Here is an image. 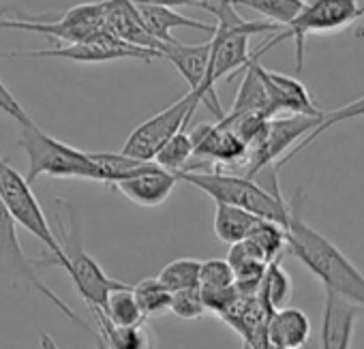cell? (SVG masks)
Here are the masks:
<instances>
[{"instance_id":"cell-19","label":"cell","mask_w":364,"mask_h":349,"mask_svg":"<svg viewBox=\"0 0 364 349\" xmlns=\"http://www.w3.org/2000/svg\"><path fill=\"white\" fill-rule=\"evenodd\" d=\"M313 326L304 311L296 306H283L270 313L266 321V340L281 347L302 349L311 338Z\"/></svg>"},{"instance_id":"cell-37","label":"cell","mask_w":364,"mask_h":349,"mask_svg":"<svg viewBox=\"0 0 364 349\" xmlns=\"http://www.w3.org/2000/svg\"><path fill=\"white\" fill-rule=\"evenodd\" d=\"M95 340H97V349H109L107 343H105V338L99 332H95Z\"/></svg>"},{"instance_id":"cell-27","label":"cell","mask_w":364,"mask_h":349,"mask_svg":"<svg viewBox=\"0 0 364 349\" xmlns=\"http://www.w3.org/2000/svg\"><path fill=\"white\" fill-rule=\"evenodd\" d=\"M191 159H193V144L187 129H182L173 137H169L163 144V148L154 154V163L171 173L185 171L191 165Z\"/></svg>"},{"instance_id":"cell-25","label":"cell","mask_w":364,"mask_h":349,"mask_svg":"<svg viewBox=\"0 0 364 349\" xmlns=\"http://www.w3.org/2000/svg\"><path fill=\"white\" fill-rule=\"evenodd\" d=\"M360 116H364V97H360V99H355V101H351V103H347V105H343V107H336V109H332V112H323V116H321V122L304 137V139H300L277 165H274V169L279 171L285 163H289L294 156H298L306 146H311L319 135H323L328 129H332L334 124H338V122H345V120H353V118H360Z\"/></svg>"},{"instance_id":"cell-17","label":"cell","mask_w":364,"mask_h":349,"mask_svg":"<svg viewBox=\"0 0 364 349\" xmlns=\"http://www.w3.org/2000/svg\"><path fill=\"white\" fill-rule=\"evenodd\" d=\"M103 28L122 39L129 45L154 50L163 54V43H159L141 24L135 5L131 0H103Z\"/></svg>"},{"instance_id":"cell-22","label":"cell","mask_w":364,"mask_h":349,"mask_svg":"<svg viewBox=\"0 0 364 349\" xmlns=\"http://www.w3.org/2000/svg\"><path fill=\"white\" fill-rule=\"evenodd\" d=\"M95 319H97V332L105 338L109 349H152V336L144 323L131 326V328H120L114 326L101 308H90Z\"/></svg>"},{"instance_id":"cell-15","label":"cell","mask_w":364,"mask_h":349,"mask_svg":"<svg viewBox=\"0 0 364 349\" xmlns=\"http://www.w3.org/2000/svg\"><path fill=\"white\" fill-rule=\"evenodd\" d=\"M176 173L159 167L156 163L131 178H124V181H118L114 183L112 187L116 191H120L129 202L137 204V206H144V208H154V206H161L176 189Z\"/></svg>"},{"instance_id":"cell-33","label":"cell","mask_w":364,"mask_h":349,"mask_svg":"<svg viewBox=\"0 0 364 349\" xmlns=\"http://www.w3.org/2000/svg\"><path fill=\"white\" fill-rule=\"evenodd\" d=\"M0 58H11V54H0ZM0 109L5 114H9L14 120H18L20 124H31V116L26 114V109L20 105V101L11 95V90L0 82Z\"/></svg>"},{"instance_id":"cell-5","label":"cell","mask_w":364,"mask_h":349,"mask_svg":"<svg viewBox=\"0 0 364 349\" xmlns=\"http://www.w3.org/2000/svg\"><path fill=\"white\" fill-rule=\"evenodd\" d=\"M63 213L58 217V242L67 262L65 272L71 276L75 283L80 296L86 300L88 308H103L107 294L116 287H120V281H114L105 274V270L97 264L95 257H90L84 249V238H82V221L73 204L58 200L56 202Z\"/></svg>"},{"instance_id":"cell-18","label":"cell","mask_w":364,"mask_h":349,"mask_svg":"<svg viewBox=\"0 0 364 349\" xmlns=\"http://www.w3.org/2000/svg\"><path fill=\"white\" fill-rule=\"evenodd\" d=\"M135 5V11L144 24V28L163 45H176L178 39L171 35L178 28H191V31H202V33H215V24L208 22H200L193 18H187L178 14L176 9H167V7H156V5Z\"/></svg>"},{"instance_id":"cell-39","label":"cell","mask_w":364,"mask_h":349,"mask_svg":"<svg viewBox=\"0 0 364 349\" xmlns=\"http://www.w3.org/2000/svg\"><path fill=\"white\" fill-rule=\"evenodd\" d=\"M242 349H251V347H249V345H247V343H245V345H242Z\"/></svg>"},{"instance_id":"cell-30","label":"cell","mask_w":364,"mask_h":349,"mask_svg":"<svg viewBox=\"0 0 364 349\" xmlns=\"http://www.w3.org/2000/svg\"><path fill=\"white\" fill-rule=\"evenodd\" d=\"M200 270H202V262H200V259L182 257V259L169 262V264L159 272L156 279L173 294V291H182V289L200 287Z\"/></svg>"},{"instance_id":"cell-20","label":"cell","mask_w":364,"mask_h":349,"mask_svg":"<svg viewBox=\"0 0 364 349\" xmlns=\"http://www.w3.org/2000/svg\"><path fill=\"white\" fill-rule=\"evenodd\" d=\"M230 114H262L264 118H272L268 90L259 75V58L251 56V63L245 67V77Z\"/></svg>"},{"instance_id":"cell-29","label":"cell","mask_w":364,"mask_h":349,"mask_svg":"<svg viewBox=\"0 0 364 349\" xmlns=\"http://www.w3.org/2000/svg\"><path fill=\"white\" fill-rule=\"evenodd\" d=\"M247 240H251L262 251V255L268 264L274 259H281V255L287 251V230L281 227L279 223H272L266 219H259L255 223V227L251 230Z\"/></svg>"},{"instance_id":"cell-13","label":"cell","mask_w":364,"mask_h":349,"mask_svg":"<svg viewBox=\"0 0 364 349\" xmlns=\"http://www.w3.org/2000/svg\"><path fill=\"white\" fill-rule=\"evenodd\" d=\"M193 144V156L200 159V163L189 165L185 171H202L208 163L215 165H245L249 156V148L223 124H198L191 133Z\"/></svg>"},{"instance_id":"cell-10","label":"cell","mask_w":364,"mask_h":349,"mask_svg":"<svg viewBox=\"0 0 364 349\" xmlns=\"http://www.w3.org/2000/svg\"><path fill=\"white\" fill-rule=\"evenodd\" d=\"M24 56L26 58H60V60H71V63H86V65L88 63H112V60H122V58H139L146 63H150L154 58H163L161 52L129 45L105 28H101L97 35H92L86 41L67 43L60 48L43 50V52H31V54L14 52L11 54V58H24Z\"/></svg>"},{"instance_id":"cell-40","label":"cell","mask_w":364,"mask_h":349,"mask_svg":"<svg viewBox=\"0 0 364 349\" xmlns=\"http://www.w3.org/2000/svg\"><path fill=\"white\" fill-rule=\"evenodd\" d=\"M362 3H364V0H362Z\"/></svg>"},{"instance_id":"cell-24","label":"cell","mask_w":364,"mask_h":349,"mask_svg":"<svg viewBox=\"0 0 364 349\" xmlns=\"http://www.w3.org/2000/svg\"><path fill=\"white\" fill-rule=\"evenodd\" d=\"M101 311L114 326H120V328H131V326H139L146 321L135 300L133 285H127V283H122L120 287L107 294L105 306Z\"/></svg>"},{"instance_id":"cell-3","label":"cell","mask_w":364,"mask_h":349,"mask_svg":"<svg viewBox=\"0 0 364 349\" xmlns=\"http://www.w3.org/2000/svg\"><path fill=\"white\" fill-rule=\"evenodd\" d=\"M18 144L24 148V152L28 156V171L24 178L31 185L41 176L105 183V173L92 161L90 152L77 150V148L48 135L35 122L20 124Z\"/></svg>"},{"instance_id":"cell-23","label":"cell","mask_w":364,"mask_h":349,"mask_svg":"<svg viewBox=\"0 0 364 349\" xmlns=\"http://www.w3.org/2000/svg\"><path fill=\"white\" fill-rule=\"evenodd\" d=\"M259 221V217L236 208V206H228V204H217V213H215V234L221 242L225 245H236L247 240V236L251 234V230L255 227V223Z\"/></svg>"},{"instance_id":"cell-26","label":"cell","mask_w":364,"mask_h":349,"mask_svg":"<svg viewBox=\"0 0 364 349\" xmlns=\"http://www.w3.org/2000/svg\"><path fill=\"white\" fill-rule=\"evenodd\" d=\"M90 156L103 169L107 185L131 178V176H135V173L154 165V161H139V159L127 156L122 152H90Z\"/></svg>"},{"instance_id":"cell-34","label":"cell","mask_w":364,"mask_h":349,"mask_svg":"<svg viewBox=\"0 0 364 349\" xmlns=\"http://www.w3.org/2000/svg\"><path fill=\"white\" fill-rule=\"evenodd\" d=\"M131 3L137 5H156V7H167V9H176V7H193V9H202V11H213V7L217 5V0H131Z\"/></svg>"},{"instance_id":"cell-16","label":"cell","mask_w":364,"mask_h":349,"mask_svg":"<svg viewBox=\"0 0 364 349\" xmlns=\"http://www.w3.org/2000/svg\"><path fill=\"white\" fill-rule=\"evenodd\" d=\"M259 75H262L264 86L268 90L272 118L279 116L281 112L300 114V116H321L323 114L313 103V99H311V95L302 82H298L289 75H283V73L268 71L262 65H259Z\"/></svg>"},{"instance_id":"cell-2","label":"cell","mask_w":364,"mask_h":349,"mask_svg":"<svg viewBox=\"0 0 364 349\" xmlns=\"http://www.w3.org/2000/svg\"><path fill=\"white\" fill-rule=\"evenodd\" d=\"M176 178L182 183H189L196 189L210 195L217 204H228L242 208L259 219L279 223L287 230L289 223V208L283 200L281 191L272 193L253 178L236 176V173H225L219 169L208 171H178Z\"/></svg>"},{"instance_id":"cell-21","label":"cell","mask_w":364,"mask_h":349,"mask_svg":"<svg viewBox=\"0 0 364 349\" xmlns=\"http://www.w3.org/2000/svg\"><path fill=\"white\" fill-rule=\"evenodd\" d=\"M294 294V283L289 272L281 266V259H274L266 266V272L262 276V283L257 287V300L262 304V308L268 313H274L283 306H287V302L291 300Z\"/></svg>"},{"instance_id":"cell-14","label":"cell","mask_w":364,"mask_h":349,"mask_svg":"<svg viewBox=\"0 0 364 349\" xmlns=\"http://www.w3.org/2000/svg\"><path fill=\"white\" fill-rule=\"evenodd\" d=\"M362 313L364 311L360 306L326 289L319 347L321 349H351L355 321Z\"/></svg>"},{"instance_id":"cell-1","label":"cell","mask_w":364,"mask_h":349,"mask_svg":"<svg viewBox=\"0 0 364 349\" xmlns=\"http://www.w3.org/2000/svg\"><path fill=\"white\" fill-rule=\"evenodd\" d=\"M302 206L304 193L296 191L287 204V253L300 259L323 283V289L364 311V272L332 240L304 221Z\"/></svg>"},{"instance_id":"cell-8","label":"cell","mask_w":364,"mask_h":349,"mask_svg":"<svg viewBox=\"0 0 364 349\" xmlns=\"http://www.w3.org/2000/svg\"><path fill=\"white\" fill-rule=\"evenodd\" d=\"M103 28V0L101 3L77 5L65 11L58 20L37 18V16H14L0 20V31H26V33H43L56 37L67 43L86 41Z\"/></svg>"},{"instance_id":"cell-32","label":"cell","mask_w":364,"mask_h":349,"mask_svg":"<svg viewBox=\"0 0 364 349\" xmlns=\"http://www.w3.org/2000/svg\"><path fill=\"white\" fill-rule=\"evenodd\" d=\"M169 311L180 319H202L208 308L204 304L200 287H193V289L173 291L171 302H169Z\"/></svg>"},{"instance_id":"cell-38","label":"cell","mask_w":364,"mask_h":349,"mask_svg":"<svg viewBox=\"0 0 364 349\" xmlns=\"http://www.w3.org/2000/svg\"><path fill=\"white\" fill-rule=\"evenodd\" d=\"M262 349H291V347H281V345H272V343H266Z\"/></svg>"},{"instance_id":"cell-35","label":"cell","mask_w":364,"mask_h":349,"mask_svg":"<svg viewBox=\"0 0 364 349\" xmlns=\"http://www.w3.org/2000/svg\"><path fill=\"white\" fill-rule=\"evenodd\" d=\"M11 14H16V7L11 5V0H0V20L14 18ZM18 16V14H16Z\"/></svg>"},{"instance_id":"cell-28","label":"cell","mask_w":364,"mask_h":349,"mask_svg":"<svg viewBox=\"0 0 364 349\" xmlns=\"http://www.w3.org/2000/svg\"><path fill=\"white\" fill-rule=\"evenodd\" d=\"M230 3L259 14L266 22L279 28L287 26L302 9V0H230Z\"/></svg>"},{"instance_id":"cell-12","label":"cell","mask_w":364,"mask_h":349,"mask_svg":"<svg viewBox=\"0 0 364 349\" xmlns=\"http://www.w3.org/2000/svg\"><path fill=\"white\" fill-rule=\"evenodd\" d=\"M163 58L173 63V67L180 71V75L189 82V88L200 95L202 105L208 107V112L215 114L217 120L225 116L217 86L208 82V63H210V43H200V45H165L163 48Z\"/></svg>"},{"instance_id":"cell-4","label":"cell","mask_w":364,"mask_h":349,"mask_svg":"<svg viewBox=\"0 0 364 349\" xmlns=\"http://www.w3.org/2000/svg\"><path fill=\"white\" fill-rule=\"evenodd\" d=\"M360 18H364V3L362 0H302V9L298 16L283 26L274 37L266 43H262L255 52H251L253 58H259L270 48L294 39L296 43V71H302L304 67V43L309 35H332L338 31L349 28Z\"/></svg>"},{"instance_id":"cell-9","label":"cell","mask_w":364,"mask_h":349,"mask_svg":"<svg viewBox=\"0 0 364 349\" xmlns=\"http://www.w3.org/2000/svg\"><path fill=\"white\" fill-rule=\"evenodd\" d=\"M321 116L291 114L289 118H277V116L270 118L259 141L249 148V156L245 163L247 167L245 176L255 178L264 169L274 167L285 156V152H289L300 139H304L321 122Z\"/></svg>"},{"instance_id":"cell-6","label":"cell","mask_w":364,"mask_h":349,"mask_svg":"<svg viewBox=\"0 0 364 349\" xmlns=\"http://www.w3.org/2000/svg\"><path fill=\"white\" fill-rule=\"evenodd\" d=\"M0 200H3V204L9 210L11 219L16 221V225L31 232L50 253V257L41 264H56L65 270L67 262H65L60 242H58L56 232L50 225L41 204L37 202V198L31 189V183L18 169H14L9 165L7 159H3V154H0Z\"/></svg>"},{"instance_id":"cell-36","label":"cell","mask_w":364,"mask_h":349,"mask_svg":"<svg viewBox=\"0 0 364 349\" xmlns=\"http://www.w3.org/2000/svg\"><path fill=\"white\" fill-rule=\"evenodd\" d=\"M37 349H60V347H58V343H56V340H54L50 334H46V332H43V334H41V340H39V347H37Z\"/></svg>"},{"instance_id":"cell-11","label":"cell","mask_w":364,"mask_h":349,"mask_svg":"<svg viewBox=\"0 0 364 349\" xmlns=\"http://www.w3.org/2000/svg\"><path fill=\"white\" fill-rule=\"evenodd\" d=\"M18 225L16 221L11 219L9 210L5 208L3 200H0V262H3L5 266H9L14 272L20 274V279H24L26 283H31L41 296H46L58 311H63L73 323H77L80 328L84 330H90L88 321H84L65 300H60L58 294H54L37 274V264H33L26 253L22 251V245H20V238H18Z\"/></svg>"},{"instance_id":"cell-7","label":"cell","mask_w":364,"mask_h":349,"mask_svg":"<svg viewBox=\"0 0 364 349\" xmlns=\"http://www.w3.org/2000/svg\"><path fill=\"white\" fill-rule=\"evenodd\" d=\"M200 105H202L200 95L189 90L173 105L165 107L156 116L135 127L122 146V154L139 159V161H154V154L163 148V144L169 137H173L182 129H187L191 116L196 114Z\"/></svg>"},{"instance_id":"cell-31","label":"cell","mask_w":364,"mask_h":349,"mask_svg":"<svg viewBox=\"0 0 364 349\" xmlns=\"http://www.w3.org/2000/svg\"><path fill=\"white\" fill-rule=\"evenodd\" d=\"M133 294L135 300L141 308L144 319L163 315L169 311V302H171V291L159 281V279H144L137 285H133Z\"/></svg>"}]
</instances>
